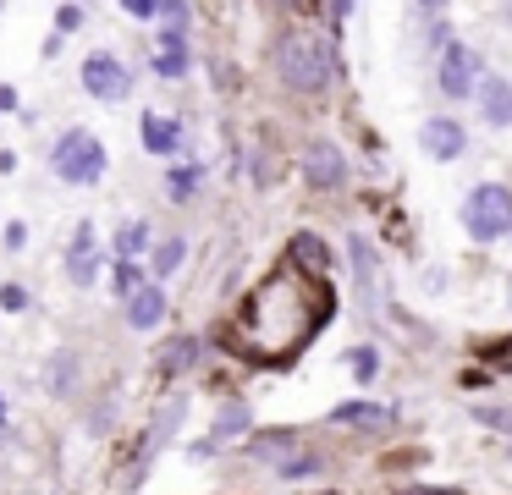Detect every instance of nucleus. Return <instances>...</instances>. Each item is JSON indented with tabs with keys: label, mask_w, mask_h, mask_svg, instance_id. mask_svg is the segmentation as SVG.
<instances>
[{
	"label": "nucleus",
	"mask_w": 512,
	"mask_h": 495,
	"mask_svg": "<svg viewBox=\"0 0 512 495\" xmlns=\"http://www.w3.org/2000/svg\"><path fill=\"white\" fill-rule=\"evenodd\" d=\"M6 418H12V402H6V391H0V429H6Z\"/></svg>",
	"instance_id": "nucleus-32"
},
{
	"label": "nucleus",
	"mask_w": 512,
	"mask_h": 495,
	"mask_svg": "<svg viewBox=\"0 0 512 495\" xmlns=\"http://www.w3.org/2000/svg\"><path fill=\"white\" fill-rule=\"evenodd\" d=\"M116 6H122L133 22H155L160 17V0H116Z\"/></svg>",
	"instance_id": "nucleus-25"
},
{
	"label": "nucleus",
	"mask_w": 512,
	"mask_h": 495,
	"mask_svg": "<svg viewBox=\"0 0 512 495\" xmlns=\"http://www.w3.org/2000/svg\"><path fill=\"white\" fill-rule=\"evenodd\" d=\"M149 242H155L149 220H122V226H116V259H144Z\"/></svg>",
	"instance_id": "nucleus-14"
},
{
	"label": "nucleus",
	"mask_w": 512,
	"mask_h": 495,
	"mask_svg": "<svg viewBox=\"0 0 512 495\" xmlns=\"http://www.w3.org/2000/svg\"><path fill=\"white\" fill-rule=\"evenodd\" d=\"M331 424H342V429H391L397 424V407H386V402H342V407H331Z\"/></svg>",
	"instance_id": "nucleus-12"
},
{
	"label": "nucleus",
	"mask_w": 512,
	"mask_h": 495,
	"mask_svg": "<svg viewBox=\"0 0 512 495\" xmlns=\"http://www.w3.org/2000/svg\"><path fill=\"white\" fill-rule=\"evenodd\" d=\"M199 182H204V165L193 160V165H177V171L166 176V193H171V204H188L193 193H199Z\"/></svg>",
	"instance_id": "nucleus-18"
},
{
	"label": "nucleus",
	"mask_w": 512,
	"mask_h": 495,
	"mask_svg": "<svg viewBox=\"0 0 512 495\" xmlns=\"http://www.w3.org/2000/svg\"><path fill=\"white\" fill-rule=\"evenodd\" d=\"M292 253H298V259H309L314 270H325V248L314 237H298V242H292Z\"/></svg>",
	"instance_id": "nucleus-28"
},
{
	"label": "nucleus",
	"mask_w": 512,
	"mask_h": 495,
	"mask_svg": "<svg viewBox=\"0 0 512 495\" xmlns=\"http://www.w3.org/2000/svg\"><path fill=\"white\" fill-rule=\"evenodd\" d=\"M182 259H188V242H182V237H160V242H155V259H149V281H166V275H177Z\"/></svg>",
	"instance_id": "nucleus-16"
},
{
	"label": "nucleus",
	"mask_w": 512,
	"mask_h": 495,
	"mask_svg": "<svg viewBox=\"0 0 512 495\" xmlns=\"http://www.w3.org/2000/svg\"><path fill=\"white\" fill-rule=\"evenodd\" d=\"M254 424V413H248L243 402H226L221 413H215V429H210V440L204 446H221V440H232V435H243V429Z\"/></svg>",
	"instance_id": "nucleus-15"
},
{
	"label": "nucleus",
	"mask_w": 512,
	"mask_h": 495,
	"mask_svg": "<svg viewBox=\"0 0 512 495\" xmlns=\"http://www.w3.org/2000/svg\"><path fill=\"white\" fill-rule=\"evenodd\" d=\"M419 149L430 154V160H457V154L468 149V132L457 116H430L419 127Z\"/></svg>",
	"instance_id": "nucleus-9"
},
{
	"label": "nucleus",
	"mask_w": 512,
	"mask_h": 495,
	"mask_svg": "<svg viewBox=\"0 0 512 495\" xmlns=\"http://www.w3.org/2000/svg\"><path fill=\"white\" fill-rule=\"evenodd\" d=\"M0 242H6V253H23L28 248V220H12V226L0 231Z\"/></svg>",
	"instance_id": "nucleus-27"
},
{
	"label": "nucleus",
	"mask_w": 512,
	"mask_h": 495,
	"mask_svg": "<svg viewBox=\"0 0 512 495\" xmlns=\"http://www.w3.org/2000/svg\"><path fill=\"white\" fill-rule=\"evenodd\" d=\"M413 6H419V11H430V17H441V11H446V0H413Z\"/></svg>",
	"instance_id": "nucleus-31"
},
{
	"label": "nucleus",
	"mask_w": 512,
	"mask_h": 495,
	"mask_svg": "<svg viewBox=\"0 0 512 495\" xmlns=\"http://www.w3.org/2000/svg\"><path fill=\"white\" fill-rule=\"evenodd\" d=\"M72 28H83V6H61L56 11V33H61V39H67Z\"/></svg>",
	"instance_id": "nucleus-29"
},
{
	"label": "nucleus",
	"mask_w": 512,
	"mask_h": 495,
	"mask_svg": "<svg viewBox=\"0 0 512 495\" xmlns=\"http://www.w3.org/2000/svg\"><path fill=\"white\" fill-rule=\"evenodd\" d=\"M276 77L292 88V94H325L331 83V50L309 33H287L276 44Z\"/></svg>",
	"instance_id": "nucleus-2"
},
{
	"label": "nucleus",
	"mask_w": 512,
	"mask_h": 495,
	"mask_svg": "<svg viewBox=\"0 0 512 495\" xmlns=\"http://www.w3.org/2000/svg\"><path fill=\"white\" fill-rule=\"evenodd\" d=\"M138 138H144V154H177L182 149V121L166 116V110H144Z\"/></svg>",
	"instance_id": "nucleus-11"
},
{
	"label": "nucleus",
	"mask_w": 512,
	"mask_h": 495,
	"mask_svg": "<svg viewBox=\"0 0 512 495\" xmlns=\"http://www.w3.org/2000/svg\"><path fill=\"white\" fill-rule=\"evenodd\" d=\"M501 22H507V28H512V0H507V11H501Z\"/></svg>",
	"instance_id": "nucleus-33"
},
{
	"label": "nucleus",
	"mask_w": 512,
	"mask_h": 495,
	"mask_svg": "<svg viewBox=\"0 0 512 495\" xmlns=\"http://www.w3.org/2000/svg\"><path fill=\"white\" fill-rule=\"evenodd\" d=\"M78 77H83V94L100 99V105H122V99L133 94V72H127V61H122V55H111V50L83 55Z\"/></svg>",
	"instance_id": "nucleus-4"
},
{
	"label": "nucleus",
	"mask_w": 512,
	"mask_h": 495,
	"mask_svg": "<svg viewBox=\"0 0 512 495\" xmlns=\"http://www.w3.org/2000/svg\"><path fill=\"white\" fill-rule=\"evenodd\" d=\"M45 385L56 396L78 391V352H56V358H50V369H45Z\"/></svg>",
	"instance_id": "nucleus-17"
},
{
	"label": "nucleus",
	"mask_w": 512,
	"mask_h": 495,
	"mask_svg": "<svg viewBox=\"0 0 512 495\" xmlns=\"http://www.w3.org/2000/svg\"><path fill=\"white\" fill-rule=\"evenodd\" d=\"M0 110H17V88L12 83H0Z\"/></svg>",
	"instance_id": "nucleus-30"
},
{
	"label": "nucleus",
	"mask_w": 512,
	"mask_h": 495,
	"mask_svg": "<svg viewBox=\"0 0 512 495\" xmlns=\"http://www.w3.org/2000/svg\"><path fill=\"white\" fill-rule=\"evenodd\" d=\"M463 231L474 242H501L512 237V193L501 182H479L463 198Z\"/></svg>",
	"instance_id": "nucleus-3"
},
{
	"label": "nucleus",
	"mask_w": 512,
	"mask_h": 495,
	"mask_svg": "<svg viewBox=\"0 0 512 495\" xmlns=\"http://www.w3.org/2000/svg\"><path fill=\"white\" fill-rule=\"evenodd\" d=\"M0 308H12V314H23V308H28V286L6 281V286H0Z\"/></svg>",
	"instance_id": "nucleus-26"
},
{
	"label": "nucleus",
	"mask_w": 512,
	"mask_h": 495,
	"mask_svg": "<svg viewBox=\"0 0 512 495\" xmlns=\"http://www.w3.org/2000/svg\"><path fill=\"white\" fill-rule=\"evenodd\" d=\"M188 17H193V11H188V0H160V28H166V39H182V33H188Z\"/></svg>",
	"instance_id": "nucleus-21"
},
{
	"label": "nucleus",
	"mask_w": 512,
	"mask_h": 495,
	"mask_svg": "<svg viewBox=\"0 0 512 495\" xmlns=\"http://www.w3.org/2000/svg\"><path fill=\"white\" fill-rule=\"evenodd\" d=\"M276 468H281V479H309V473H320V468H325V462L314 457V451H303V457H281Z\"/></svg>",
	"instance_id": "nucleus-23"
},
{
	"label": "nucleus",
	"mask_w": 512,
	"mask_h": 495,
	"mask_svg": "<svg viewBox=\"0 0 512 495\" xmlns=\"http://www.w3.org/2000/svg\"><path fill=\"white\" fill-rule=\"evenodd\" d=\"M122 303H127V330H138V336L160 330V325H166V314H171L166 286H160V281H144L133 297H122Z\"/></svg>",
	"instance_id": "nucleus-8"
},
{
	"label": "nucleus",
	"mask_w": 512,
	"mask_h": 495,
	"mask_svg": "<svg viewBox=\"0 0 512 495\" xmlns=\"http://www.w3.org/2000/svg\"><path fill=\"white\" fill-rule=\"evenodd\" d=\"M474 83H479V55L468 44H441V55H435V88L446 99H474Z\"/></svg>",
	"instance_id": "nucleus-5"
},
{
	"label": "nucleus",
	"mask_w": 512,
	"mask_h": 495,
	"mask_svg": "<svg viewBox=\"0 0 512 495\" xmlns=\"http://www.w3.org/2000/svg\"><path fill=\"white\" fill-rule=\"evenodd\" d=\"M61 270H67L72 286H94V275H105V253H100V237H94L89 220H83L78 237L67 242V259H61Z\"/></svg>",
	"instance_id": "nucleus-6"
},
{
	"label": "nucleus",
	"mask_w": 512,
	"mask_h": 495,
	"mask_svg": "<svg viewBox=\"0 0 512 495\" xmlns=\"http://www.w3.org/2000/svg\"><path fill=\"white\" fill-rule=\"evenodd\" d=\"M144 281H149V270H144L138 259H116V264H111V292H116V297H133Z\"/></svg>",
	"instance_id": "nucleus-19"
},
{
	"label": "nucleus",
	"mask_w": 512,
	"mask_h": 495,
	"mask_svg": "<svg viewBox=\"0 0 512 495\" xmlns=\"http://www.w3.org/2000/svg\"><path fill=\"white\" fill-rule=\"evenodd\" d=\"M468 413H474V424H485V429H501V435H512V402H474Z\"/></svg>",
	"instance_id": "nucleus-20"
},
{
	"label": "nucleus",
	"mask_w": 512,
	"mask_h": 495,
	"mask_svg": "<svg viewBox=\"0 0 512 495\" xmlns=\"http://www.w3.org/2000/svg\"><path fill=\"white\" fill-rule=\"evenodd\" d=\"M507 457H512V446H507Z\"/></svg>",
	"instance_id": "nucleus-36"
},
{
	"label": "nucleus",
	"mask_w": 512,
	"mask_h": 495,
	"mask_svg": "<svg viewBox=\"0 0 512 495\" xmlns=\"http://www.w3.org/2000/svg\"><path fill=\"white\" fill-rule=\"evenodd\" d=\"M281 6H298V0H281Z\"/></svg>",
	"instance_id": "nucleus-35"
},
{
	"label": "nucleus",
	"mask_w": 512,
	"mask_h": 495,
	"mask_svg": "<svg viewBox=\"0 0 512 495\" xmlns=\"http://www.w3.org/2000/svg\"><path fill=\"white\" fill-rule=\"evenodd\" d=\"M474 105H479V121H485V127H496V132L512 127V83L507 77H479Z\"/></svg>",
	"instance_id": "nucleus-10"
},
{
	"label": "nucleus",
	"mask_w": 512,
	"mask_h": 495,
	"mask_svg": "<svg viewBox=\"0 0 512 495\" xmlns=\"http://www.w3.org/2000/svg\"><path fill=\"white\" fill-rule=\"evenodd\" d=\"M303 176H309V187H320V193H336V187L347 182L342 149H336L331 138H314L309 149H303Z\"/></svg>",
	"instance_id": "nucleus-7"
},
{
	"label": "nucleus",
	"mask_w": 512,
	"mask_h": 495,
	"mask_svg": "<svg viewBox=\"0 0 512 495\" xmlns=\"http://www.w3.org/2000/svg\"><path fill=\"white\" fill-rule=\"evenodd\" d=\"M193 358H199V341H193V336H177L166 347V369H188Z\"/></svg>",
	"instance_id": "nucleus-24"
},
{
	"label": "nucleus",
	"mask_w": 512,
	"mask_h": 495,
	"mask_svg": "<svg viewBox=\"0 0 512 495\" xmlns=\"http://www.w3.org/2000/svg\"><path fill=\"white\" fill-rule=\"evenodd\" d=\"M347 369H353L358 385H369V380L380 374V352H375V347H353V352H347Z\"/></svg>",
	"instance_id": "nucleus-22"
},
{
	"label": "nucleus",
	"mask_w": 512,
	"mask_h": 495,
	"mask_svg": "<svg viewBox=\"0 0 512 495\" xmlns=\"http://www.w3.org/2000/svg\"><path fill=\"white\" fill-rule=\"evenodd\" d=\"M507 308H512V281H507Z\"/></svg>",
	"instance_id": "nucleus-34"
},
{
	"label": "nucleus",
	"mask_w": 512,
	"mask_h": 495,
	"mask_svg": "<svg viewBox=\"0 0 512 495\" xmlns=\"http://www.w3.org/2000/svg\"><path fill=\"white\" fill-rule=\"evenodd\" d=\"M155 72L160 77H171V83H177V77H188L193 72V50H188V39H166L155 50Z\"/></svg>",
	"instance_id": "nucleus-13"
},
{
	"label": "nucleus",
	"mask_w": 512,
	"mask_h": 495,
	"mask_svg": "<svg viewBox=\"0 0 512 495\" xmlns=\"http://www.w3.org/2000/svg\"><path fill=\"white\" fill-rule=\"evenodd\" d=\"M50 171H56L67 187H94L105 171H111V149L100 143V132L67 127L56 143H50Z\"/></svg>",
	"instance_id": "nucleus-1"
}]
</instances>
